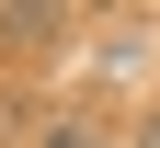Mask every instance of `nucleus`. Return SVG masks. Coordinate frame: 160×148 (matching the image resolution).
I'll return each instance as SVG.
<instances>
[{
  "instance_id": "1",
  "label": "nucleus",
  "mask_w": 160,
  "mask_h": 148,
  "mask_svg": "<svg viewBox=\"0 0 160 148\" xmlns=\"http://www.w3.org/2000/svg\"><path fill=\"white\" fill-rule=\"evenodd\" d=\"M149 148H160V125H149Z\"/></svg>"
}]
</instances>
